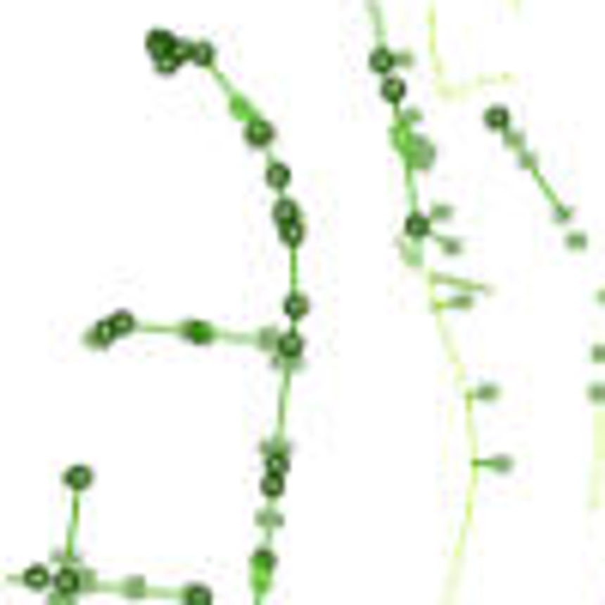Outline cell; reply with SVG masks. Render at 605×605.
<instances>
[{
  "label": "cell",
  "mask_w": 605,
  "mask_h": 605,
  "mask_svg": "<svg viewBox=\"0 0 605 605\" xmlns=\"http://www.w3.org/2000/svg\"><path fill=\"white\" fill-rule=\"evenodd\" d=\"M146 43H151V60H158V67H164V73H176L182 60H188V55H176V49H188V43H176V37H170V30H151Z\"/></svg>",
  "instance_id": "6da1fadb"
},
{
  "label": "cell",
  "mask_w": 605,
  "mask_h": 605,
  "mask_svg": "<svg viewBox=\"0 0 605 605\" xmlns=\"http://www.w3.org/2000/svg\"><path fill=\"white\" fill-rule=\"evenodd\" d=\"M182 55L194 60V67H212V60H218V49H212V43H188V49H182Z\"/></svg>",
  "instance_id": "7a4b0ae2"
},
{
  "label": "cell",
  "mask_w": 605,
  "mask_h": 605,
  "mask_svg": "<svg viewBox=\"0 0 605 605\" xmlns=\"http://www.w3.org/2000/svg\"><path fill=\"white\" fill-rule=\"evenodd\" d=\"M176 333H182V339H194V345H212V339H218V333L200 327V321H188V327H176Z\"/></svg>",
  "instance_id": "3957f363"
}]
</instances>
